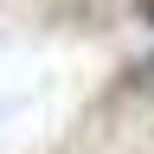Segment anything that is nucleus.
Returning a JSON list of instances; mask_svg holds the SVG:
<instances>
[{"instance_id":"1","label":"nucleus","mask_w":154,"mask_h":154,"mask_svg":"<svg viewBox=\"0 0 154 154\" xmlns=\"http://www.w3.org/2000/svg\"><path fill=\"white\" fill-rule=\"evenodd\" d=\"M135 7H141V19H148V26H154V0H135Z\"/></svg>"}]
</instances>
